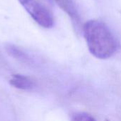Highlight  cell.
I'll return each instance as SVG.
<instances>
[{"instance_id": "cell-2", "label": "cell", "mask_w": 121, "mask_h": 121, "mask_svg": "<svg viewBox=\"0 0 121 121\" xmlns=\"http://www.w3.org/2000/svg\"><path fill=\"white\" fill-rule=\"evenodd\" d=\"M28 13L40 26L50 28L54 25L52 12L38 0H18Z\"/></svg>"}, {"instance_id": "cell-4", "label": "cell", "mask_w": 121, "mask_h": 121, "mask_svg": "<svg viewBox=\"0 0 121 121\" xmlns=\"http://www.w3.org/2000/svg\"><path fill=\"white\" fill-rule=\"evenodd\" d=\"M55 1L59 5V6L69 15V16L72 18V20L74 22H75V23H78L79 22V16L73 0H55Z\"/></svg>"}, {"instance_id": "cell-3", "label": "cell", "mask_w": 121, "mask_h": 121, "mask_svg": "<svg viewBox=\"0 0 121 121\" xmlns=\"http://www.w3.org/2000/svg\"><path fill=\"white\" fill-rule=\"evenodd\" d=\"M9 83L13 87L21 90H30L34 86L33 82L29 77L21 74L13 75Z\"/></svg>"}, {"instance_id": "cell-5", "label": "cell", "mask_w": 121, "mask_h": 121, "mask_svg": "<svg viewBox=\"0 0 121 121\" xmlns=\"http://www.w3.org/2000/svg\"><path fill=\"white\" fill-rule=\"evenodd\" d=\"M6 52L13 58L24 63H28L30 61L29 56L23 52L21 48L13 44H7L6 45Z\"/></svg>"}, {"instance_id": "cell-6", "label": "cell", "mask_w": 121, "mask_h": 121, "mask_svg": "<svg viewBox=\"0 0 121 121\" xmlns=\"http://www.w3.org/2000/svg\"><path fill=\"white\" fill-rule=\"evenodd\" d=\"M72 121H95L94 118L86 113H76L72 115Z\"/></svg>"}, {"instance_id": "cell-1", "label": "cell", "mask_w": 121, "mask_h": 121, "mask_svg": "<svg viewBox=\"0 0 121 121\" xmlns=\"http://www.w3.org/2000/svg\"><path fill=\"white\" fill-rule=\"evenodd\" d=\"M83 33L90 52L96 58L108 59L117 52L118 42L105 23L89 20L84 24Z\"/></svg>"}]
</instances>
